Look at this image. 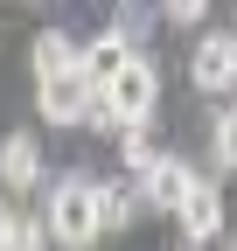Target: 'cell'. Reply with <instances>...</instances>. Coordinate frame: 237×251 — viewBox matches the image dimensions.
I'll use <instances>...</instances> for the list:
<instances>
[{"label":"cell","instance_id":"cell-1","mask_svg":"<svg viewBox=\"0 0 237 251\" xmlns=\"http://www.w3.org/2000/svg\"><path fill=\"white\" fill-rule=\"evenodd\" d=\"M154 105H161V70L133 49L126 63H118V77H105V84H98V98H91V112H84V126H98V133L146 126V119H154Z\"/></svg>","mask_w":237,"mask_h":251},{"label":"cell","instance_id":"cell-2","mask_svg":"<svg viewBox=\"0 0 237 251\" xmlns=\"http://www.w3.org/2000/svg\"><path fill=\"white\" fill-rule=\"evenodd\" d=\"M42 224H49V237L63 244V251H91L105 237V224H98V181L91 175H56Z\"/></svg>","mask_w":237,"mask_h":251},{"label":"cell","instance_id":"cell-3","mask_svg":"<svg viewBox=\"0 0 237 251\" xmlns=\"http://www.w3.org/2000/svg\"><path fill=\"white\" fill-rule=\"evenodd\" d=\"M91 98H98V84L84 77V63H77V70H63V77H42V84H35V105H42L49 126H84Z\"/></svg>","mask_w":237,"mask_h":251},{"label":"cell","instance_id":"cell-4","mask_svg":"<svg viewBox=\"0 0 237 251\" xmlns=\"http://www.w3.org/2000/svg\"><path fill=\"white\" fill-rule=\"evenodd\" d=\"M189 77H195V91H237V35H202L195 42V56H189Z\"/></svg>","mask_w":237,"mask_h":251},{"label":"cell","instance_id":"cell-5","mask_svg":"<svg viewBox=\"0 0 237 251\" xmlns=\"http://www.w3.org/2000/svg\"><path fill=\"white\" fill-rule=\"evenodd\" d=\"M174 216H182V237H189V244H210V237L223 230V188H216L210 175H195Z\"/></svg>","mask_w":237,"mask_h":251},{"label":"cell","instance_id":"cell-6","mask_svg":"<svg viewBox=\"0 0 237 251\" xmlns=\"http://www.w3.org/2000/svg\"><path fill=\"white\" fill-rule=\"evenodd\" d=\"M35 181H42V140L35 133H7V140H0V188H7V196L21 188V196H28Z\"/></svg>","mask_w":237,"mask_h":251},{"label":"cell","instance_id":"cell-7","mask_svg":"<svg viewBox=\"0 0 237 251\" xmlns=\"http://www.w3.org/2000/svg\"><path fill=\"white\" fill-rule=\"evenodd\" d=\"M189 181H195V168H189V161H174V153H154V168L140 175V196H146V209H182Z\"/></svg>","mask_w":237,"mask_h":251},{"label":"cell","instance_id":"cell-8","mask_svg":"<svg viewBox=\"0 0 237 251\" xmlns=\"http://www.w3.org/2000/svg\"><path fill=\"white\" fill-rule=\"evenodd\" d=\"M140 209H146L140 181H98V224H105V230H126Z\"/></svg>","mask_w":237,"mask_h":251},{"label":"cell","instance_id":"cell-9","mask_svg":"<svg viewBox=\"0 0 237 251\" xmlns=\"http://www.w3.org/2000/svg\"><path fill=\"white\" fill-rule=\"evenodd\" d=\"M126 56H133V42L118 35V28H105L98 42H84V49H77V63H84V77H91V84L118 77V63H126Z\"/></svg>","mask_w":237,"mask_h":251},{"label":"cell","instance_id":"cell-10","mask_svg":"<svg viewBox=\"0 0 237 251\" xmlns=\"http://www.w3.org/2000/svg\"><path fill=\"white\" fill-rule=\"evenodd\" d=\"M28 63H35V84L42 77H63V70H77V42L63 35V28H42L35 49H28Z\"/></svg>","mask_w":237,"mask_h":251},{"label":"cell","instance_id":"cell-11","mask_svg":"<svg viewBox=\"0 0 237 251\" xmlns=\"http://www.w3.org/2000/svg\"><path fill=\"white\" fill-rule=\"evenodd\" d=\"M154 133H146V126H118V161H126V175H146L154 168Z\"/></svg>","mask_w":237,"mask_h":251},{"label":"cell","instance_id":"cell-12","mask_svg":"<svg viewBox=\"0 0 237 251\" xmlns=\"http://www.w3.org/2000/svg\"><path fill=\"white\" fill-rule=\"evenodd\" d=\"M112 28H118V35H126V42L140 49V42H146V28H154V0H118Z\"/></svg>","mask_w":237,"mask_h":251},{"label":"cell","instance_id":"cell-13","mask_svg":"<svg viewBox=\"0 0 237 251\" xmlns=\"http://www.w3.org/2000/svg\"><path fill=\"white\" fill-rule=\"evenodd\" d=\"M210 153H216V168H237V112H216V126H210Z\"/></svg>","mask_w":237,"mask_h":251},{"label":"cell","instance_id":"cell-14","mask_svg":"<svg viewBox=\"0 0 237 251\" xmlns=\"http://www.w3.org/2000/svg\"><path fill=\"white\" fill-rule=\"evenodd\" d=\"M49 244V224H42V216H14V244L7 251H42Z\"/></svg>","mask_w":237,"mask_h":251},{"label":"cell","instance_id":"cell-15","mask_svg":"<svg viewBox=\"0 0 237 251\" xmlns=\"http://www.w3.org/2000/svg\"><path fill=\"white\" fill-rule=\"evenodd\" d=\"M161 14L189 28V21H202V14H210V0H161Z\"/></svg>","mask_w":237,"mask_h":251},{"label":"cell","instance_id":"cell-16","mask_svg":"<svg viewBox=\"0 0 237 251\" xmlns=\"http://www.w3.org/2000/svg\"><path fill=\"white\" fill-rule=\"evenodd\" d=\"M14 216H21V209H14L7 196H0V251H7V244H14Z\"/></svg>","mask_w":237,"mask_h":251},{"label":"cell","instance_id":"cell-17","mask_svg":"<svg viewBox=\"0 0 237 251\" xmlns=\"http://www.w3.org/2000/svg\"><path fill=\"white\" fill-rule=\"evenodd\" d=\"M182 251H202V244H182Z\"/></svg>","mask_w":237,"mask_h":251},{"label":"cell","instance_id":"cell-18","mask_svg":"<svg viewBox=\"0 0 237 251\" xmlns=\"http://www.w3.org/2000/svg\"><path fill=\"white\" fill-rule=\"evenodd\" d=\"M230 251H237V244H230Z\"/></svg>","mask_w":237,"mask_h":251}]
</instances>
